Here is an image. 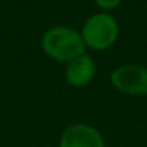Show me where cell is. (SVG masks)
<instances>
[{
  "instance_id": "1",
  "label": "cell",
  "mask_w": 147,
  "mask_h": 147,
  "mask_svg": "<svg viewBox=\"0 0 147 147\" xmlns=\"http://www.w3.org/2000/svg\"><path fill=\"white\" fill-rule=\"evenodd\" d=\"M42 49L53 61L65 62L85 53V43L81 32L69 26H53L42 36Z\"/></svg>"
},
{
  "instance_id": "2",
  "label": "cell",
  "mask_w": 147,
  "mask_h": 147,
  "mask_svg": "<svg viewBox=\"0 0 147 147\" xmlns=\"http://www.w3.org/2000/svg\"><path fill=\"white\" fill-rule=\"evenodd\" d=\"M118 32V23L111 15L97 13L85 20L81 29V36L85 48L92 51H105L115 43Z\"/></svg>"
},
{
  "instance_id": "5",
  "label": "cell",
  "mask_w": 147,
  "mask_h": 147,
  "mask_svg": "<svg viewBox=\"0 0 147 147\" xmlns=\"http://www.w3.org/2000/svg\"><path fill=\"white\" fill-rule=\"evenodd\" d=\"M97 72V65L92 56L88 53H82L72 59L65 66V81L75 88H82L88 85Z\"/></svg>"
},
{
  "instance_id": "4",
  "label": "cell",
  "mask_w": 147,
  "mask_h": 147,
  "mask_svg": "<svg viewBox=\"0 0 147 147\" xmlns=\"http://www.w3.org/2000/svg\"><path fill=\"white\" fill-rule=\"evenodd\" d=\"M59 147H105V141L95 127L78 123L63 130Z\"/></svg>"
},
{
  "instance_id": "6",
  "label": "cell",
  "mask_w": 147,
  "mask_h": 147,
  "mask_svg": "<svg viewBox=\"0 0 147 147\" xmlns=\"http://www.w3.org/2000/svg\"><path fill=\"white\" fill-rule=\"evenodd\" d=\"M123 0H95V3L98 7L101 9H105V10H110V9H114L117 7Z\"/></svg>"
},
{
  "instance_id": "3",
  "label": "cell",
  "mask_w": 147,
  "mask_h": 147,
  "mask_svg": "<svg viewBox=\"0 0 147 147\" xmlns=\"http://www.w3.org/2000/svg\"><path fill=\"white\" fill-rule=\"evenodd\" d=\"M111 85L127 95H147V68L141 65H121L110 75Z\"/></svg>"
}]
</instances>
